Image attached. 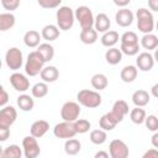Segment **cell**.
<instances>
[{
	"label": "cell",
	"instance_id": "obj_48",
	"mask_svg": "<svg viewBox=\"0 0 158 158\" xmlns=\"http://www.w3.org/2000/svg\"><path fill=\"white\" fill-rule=\"evenodd\" d=\"M151 143H152L153 147L158 148V132H154V135H153L152 138H151Z\"/></svg>",
	"mask_w": 158,
	"mask_h": 158
},
{
	"label": "cell",
	"instance_id": "obj_11",
	"mask_svg": "<svg viewBox=\"0 0 158 158\" xmlns=\"http://www.w3.org/2000/svg\"><path fill=\"white\" fill-rule=\"evenodd\" d=\"M10 84L16 91H20V93H25L30 89V80L27 79V77L17 72L10 75Z\"/></svg>",
	"mask_w": 158,
	"mask_h": 158
},
{
	"label": "cell",
	"instance_id": "obj_27",
	"mask_svg": "<svg viewBox=\"0 0 158 158\" xmlns=\"http://www.w3.org/2000/svg\"><path fill=\"white\" fill-rule=\"evenodd\" d=\"M90 83H91V86H93L95 90H98V91L106 89V86L109 85L107 77H106L105 74H102V73H96V74H94V75L91 77Z\"/></svg>",
	"mask_w": 158,
	"mask_h": 158
},
{
	"label": "cell",
	"instance_id": "obj_8",
	"mask_svg": "<svg viewBox=\"0 0 158 158\" xmlns=\"http://www.w3.org/2000/svg\"><path fill=\"white\" fill-rule=\"evenodd\" d=\"M53 133L57 138H64V139H68V138H73L75 135H77V130H75V126H74V122H70V121H63V122H59L54 126L53 128Z\"/></svg>",
	"mask_w": 158,
	"mask_h": 158
},
{
	"label": "cell",
	"instance_id": "obj_45",
	"mask_svg": "<svg viewBox=\"0 0 158 158\" xmlns=\"http://www.w3.org/2000/svg\"><path fill=\"white\" fill-rule=\"evenodd\" d=\"M143 158H158V148H151L143 153Z\"/></svg>",
	"mask_w": 158,
	"mask_h": 158
},
{
	"label": "cell",
	"instance_id": "obj_47",
	"mask_svg": "<svg viewBox=\"0 0 158 158\" xmlns=\"http://www.w3.org/2000/svg\"><path fill=\"white\" fill-rule=\"evenodd\" d=\"M114 1V4L116 5V6H118V7H126L130 2H131V0H112Z\"/></svg>",
	"mask_w": 158,
	"mask_h": 158
},
{
	"label": "cell",
	"instance_id": "obj_52",
	"mask_svg": "<svg viewBox=\"0 0 158 158\" xmlns=\"http://www.w3.org/2000/svg\"><path fill=\"white\" fill-rule=\"evenodd\" d=\"M156 28H157V31H158V21H157V23H156Z\"/></svg>",
	"mask_w": 158,
	"mask_h": 158
},
{
	"label": "cell",
	"instance_id": "obj_4",
	"mask_svg": "<svg viewBox=\"0 0 158 158\" xmlns=\"http://www.w3.org/2000/svg\"><path fill=\"white\" fill-rule=\"evenodd\" d=\"M101 95L99 91L95 90H89V89H83L77 94V100L81 106L89 107V109H95L100 106L101 104Z\"/></svg>",
	"mask_w": 158,
	"mask_h": 158
},
{
	"label": "cell",
	"instance_id": "obj_24",
	"mask_svg": "<svg viewBox=\"0 0 158 158\" xmlns=\"http://www.w3.org/2000/svg\"><path fill=\"white\" fill-rule=\"evenodd\" d=\"M122 54L123 53L121 52V49H118L116 47H110L105 53V59L109 64L116 65L122 60Z\"/></svg>",
	"mask_w": 158,
	"mask_h": 158
},
{
	"label": "cell",
	"instance_id": "obj_37",
	"mask_svg": "<svg viewBox=\"0 0 158 158\" xmlns=\"http://www.w3.org/2000/svg\"><path fill=\"white\" fill-rule=\"evenodd\" d=\"M120 49L126 56H136L139 51V44L138 43H121Z\"/></svg>",
	"mask_w": 158,
	"mask_h": 158
},
{
	"label": "cell",
	"instance_id": "obj_13",
	"mask_svg": "<svg viewBox=\"0 0 158 158\" xmlns=\"http://www.w3.org/2000/svg\"><path fill=\"white\" fill-rule=\"evenodd\" d=\"M133 12L126 7H121L120 10H117L116 15H115V21L120 27H128L132 25L133 22Z\"/></svg>",
	"mask_w": 158,
	"mask_h": 158
},
{
	"label": "cell",
	"instance_id": "obj_21",
	"mask_svg": "<svg viewBox=\"0 0 158 158\" xmlns=\"http://www.w3.org/2000/svg\"><path fill=\"white\" fill-rule=\"evenodd\" d=\"M41 36L43 40L48 41V42H52L54 40H57L59 37V27L56 26V25H46L42 31H41Z\"/></svg>",
	"mask_w": 158,
	"mask_h": 158
},
{
	"label": "cell",
	"instance_id": "obj_38",
	"mask_svg": "<svg viewBox=\"0 0 158 158\" xmlns=\"http://www.w3.org/2000/svg\"><path fill=\"white\" fill-rule=\"evenodd\" d=\"M74 126H75L77 133H86L90 130L91 123L85 118H78L74 121Z\"/></svg>",
	"mask_w": 158,
	"mask_h": 158
},
{
	"label": "cell",
	"instance_id": "obj_40",
	"mask_svg": "<svg viewBox=\"0 0 158 158\" xmlns=\"http://www.w3.org/2000/svg\"><path fill=\"white\" fill-rule=\"evenodd\" d=\"M120 41L121 43H138V37L135 32L127 31L120 37Z\"/></svg>",
	"mask_w": 158,
	"mask_h": 158
},
{
	"label": "cell",
	"instance_id": "obj_34",
	"mask_svg": "<svg viewBox=\"0 0 158 158\" xmlns=\"http://www.w3.org/2000/svg\"><path fill=\"white\" fill-rule=\"evenodd\" d=\"M31 94L33 98L36 99H42L44 98L47 94H48V85L46 81H40V83H36L32 89H31Z\"/></svg>",
	"mask_w": 158,
	"mask_h": 158
},
{
	"label": "cell",
	"instance_id": "obj_29",
	"mask_svg": "<svg viewBox=\"0 0 158 158\" xmlns=\"http://www.w3.org/2000/svg\"><path fill=\"white\" fill-rule=\"evenodd\" d=\"M141 46L148 52L153 51L158 47V37L153 33H144L143 37L141 38Z\"/></svg>",
	"mask_w": 158,
	"mask_h": 158
},
{
	"label": "cell",
	"instance_id": "obj_49",
	"mask_svg": "<svg viewBox=\"0 0 158 158\" xmlns=\"http://www.w3.org/2000/svg\"><path fill=\"white\" fill-rule=\"evenodd\" d=\"M109 156H110V153L104 152V151H99L95 153V158H109Z\"/></svg>",
	"mask_w": 158,
	"mask_h": 158
},
{
	"label": "cell",
	"instance_id": "obj_44",
	"mask_svg": "<svg viewBox=\"0 0 158 158\" xmlns=\"http://www.w3.org/2000/svg\"><path fill=\"white\" fill-rule=\"evenodd\" d=\"M10 136V127H0V141L5 142Z\"/></svg>",
	"mask_w": 158,
	"mask_h": 158
},
{
	"label": "cell",
	"instance_id": "obj_3",
	"mask_svg": "<svg viewBox=\"0 0 158 158\" xmlns=\"http://www.w3.org/2000/svg\"><path fill=\"white\" fill-rule=\"evenodd\" d=\"M56 20H57V26L59 27V30L68 31L74 25L75 12L69 6H60L56 12Z\"/></svg>",
	"mask_w": 158,
	"mask_h": 158
},
{
	"label": "cell",
	"instance_id": "obj_43",
	"mask_svg": "<svg viewBox=\"0 0 158 158\" xmlns=\"http://www.w3.org/2000/svg\"><path fill=\"white\" fill-rule=\"evenodd\" d=\"M7 101H9V94H7V91L4 89V86H1V88H0V106L4 107V106L7 104Z\"/></svg>",
	"mask_w": 158,
	"mask_h": 158
},
{
	"label": "cell",
	"instance_id": "obj_15",
	"mask_svg": "<svg viewBox=\"0 0 158 158\" xmlns=\"http://www.w3.org/2000/svg\"><path fill=\"white\" fill-rule=\"evenodd\" d=\"M48 130H49V123L46 120H37L31 125L30 133L32 136H35L36 138H40V137L44 136Z\"/></svg>",
	"mask_w": 158,
	"mask_h": 158
},
{
	"label": "cell",
	"instance_id": "obj_25",
	"mask_svg": "<svg viewBox=\"0 0 158 158\" xmlns=\"http://www.w3.org/2000/svg\"><path fill=\"white\" fill-rule=\"evenodd\" d=\"M151 100V96L146 91V90H136L133 94H132V102L136 105V106H139V107H143L146 105H148Z\"/></svg>",
	"mask_w": 158,
	"mask_h": 158
},
{
	"label": "cell",
	"instance_id": "obj_33",
	"mask_svg": "<svg viewBox=\"0 0 158 158\" xmlns=\"http://www.w3.org/2000/svg\"><path fill=\"white\" fill-rule=\"evenodd\" d=\"M37 51L40 52V54L42 56V58L44 59V62H49L54 57V48L49 43H41L37 47Z\"/></svg>",
	"mask_w": 158,
	"mask_h": 158
},
{
	"label": "cell",
	"instance_id": "obj_16",
	"mask_svg": "<svg viewBox=\"0 0 158 158\" xmlns=\"http://www.w3.org/2000/svg\"><path fill=\"white\" fill-rule=\"evenodd\" d=\"M110 26H111V21L109 19V16L104 12H100L95 16V22H94V28L98 31V32H106L110 30Z\"/></svg>",
	"mask_w": 158,
	"mask_h": 158
},
{
	"label": "cell",
	"instance_id": "obj_22",
	"mask_svg": "<svg viewBox=\"0 0 158 158\" xmlns=\"http://www.w3.org/2000/svg\"><path fill=\"white\" fill-rule=\"evenodd\" d=\"M137 74H138L137 67H135V65H126V67H123L121 69L120 78H121V80L123 83H132L137 78Z\"/></svg>",
	"mask_w": 158,
	"mask_h": 158
},
{
	"label": "cell",
	"instance_id": "obj_6",
	"mask_svg": "<svg viewBox=\"0 0 158 158\" xmlns=\"http://www.w3.org/2000/svg\"><path fill=\"white\" fill-rule=\"evenodd\" d=\"M5 63L7 65L9 69L16 72L19 70L22 64H23V57H22V52L17 48V47H11L7 49V52L5 53Z\"/></svg>",
	"mask_w": 158,
	"mask_h": 158
},
{
	"label": "cell",
	"instance_id": "obj_39",
	"mask_svg": "<svg viewBox=\"0 0 158 158\" xmlns=\"http://www.w3.org/2000/svg\"><path fill=\"white\" fill-rule=\"evenodd\" d=\"M144 123H146V127L152 131V132H157L158 131V117L156 115H149L146 117L144 120Z\"/></svg>",
	"mask_w": 158,
	"mask_h": 158
},
{
	"label": "cell",
	"instance_id": "obj_2",
	"mask_svg": "<svg viewBox=\"0 0 158 158\" xmlns=\"http://www.w3.org/2000/svg\"><path fill=\"white\" fill-rule=\"evenodd\" d=\"M44 59L42 58V56L40 54L38 51H32L28 53L26 63H25V72L27 75L30 77H36L38 75L44 65Z\"/></svg>",
	"mask_w": 158,
	"mask_h": 158
},
{
	"label": "cell",
	"instance_id": "obj_14",
	"mask_svg": "<svg viewBox=\"0 0 158 158\" xmlns=\"http://www.w3.org/2000/svg\"><path fill=\"white\" fill-rule=\"evenodd\" d=\"M154 57L149 52H142L136 59V65L142 72H149L154 65Z\"/></svg>",
	"mask_w": 158,
	"mask_h": 158
},
{
	"label": "cell",
	"instance_id": "obj_30",
	"mask_svg": "<svg viewBox=\"0 0 158 158\" xmlns=\"http://www.w3.org/2000/svg\"><path fill=\"white\" fill-rule=\"evenodd\" d=\"M118 40H120L118 33H117L116 31H110V30L106 31V32H104V35H102L101 38H100L101 44L105 46V47H107V48L114 47V46L118 42Z\"/></svg>",
	"mask_w": 158,
	"mask_h": 158
},
{
	"label": "cell",
	"instance_id": "obj_41",
	"mask_svg": "<svg viewBox=\"0 0 158 158\" xmlns=\"http://www.w3.org/2000/svg\"><path fill=\"white\" fill-rule=\"evenodd\" d=\"M37 2L43 9H56L60 5L62 0H37Z\"/></svg>",
	"mask_w": 158,
	"mask_h": 158
},
{
	"label": "cell",
	"instance_id": "obj_28",
	"mask_svg": "<svg viewBox=\"0 0 158 158\" xmlns=\"http://www.w3.org/2000/svg\"><path fill=\"white\" fill-rule=\"evenodd\" d=\"M22 154H23V149H21L20 146L17 144H10L0 152L1 158H21Z\"/></svg>",
	"mask_w": 158,
	"mask_h": 158
},
{
	"label": "cell",
	"instance_id": "obj_20",
	"mask_svg": "<svg viewBox=\"0 0 158 158\" xmlns=\"http://www.w3.org/2000/svg\"><path fill=\"white\" fill-rule=\"evenodd\" d=\"M79 38H80V41L84 44H93L98 40V31L94 27L81 28L80 35H79Z\"/></svg>",
	"mask_w": 158,
	"mask_h": 158
},
{
	"label": "cell",
	"instance_id": "obj_51",
	"mask_svg": "<svg viewBox=\"0 0 158 158\" xmlns=\"http://www.w3.org/2000/svg\"><path fill=\"white\" fill-rule=\"evenodd\" d=\"M153 57H154V60L158 62V47L154 49V53H153Z\"/></svg>",
	"mask_w": 158,
	"mask_h": 158
},
{
	"label": "cell",
	"instance_id": "obj_31",
	"mask_svg": "<svg viewBox=\"0 0 158 158\" xmlns=\"http://www.w3.org/2000/svg\"><path fill=\"white\" fill-rule=\"evenodd\" d=\"M16 104L20 107V110H22V111H31L35 106V101H33L32 96H30L27 94H21L17 98Z\"/></svg>",
	"mask_w": 158,
	"mask_h": 158
},
{
	"label": "cell",
	"instance_id": "obj_42",
	"mask_svg": "<svg viewBox=\"0 0 158 158\" xmlns=\"http://www.w3.org/2000/svg\"><path fill=\"white\" fill-rule=\"evenodd\" d=\"M0 1H1L2 7L10 12L16 10L20 6V0H0Z\"/></svg>",
	"mask_w": 158,
	"mask_h": 158
},
{
	"label": "cell",
	"instance_id": "obj_19",
	"mask_svg": "<svg viewBox=\"0 0 158 158\" xmlns=\"http://www.w3.org/2000/svg\"><path fill=\"white\" fill-rule=\"evenodd\" d=\"M111 112L115 115V117L121 122L123 120V117L128 114V105L125 100H117L114 102Z\"/></svg>",
	"mask_w": 158,
	"mask_h": 158
},
{
	"label": "cell",
	"instance_id": "obj_17",
	"mask_svg": "<svg viewBox=\"0 0 158 158\" xmlns=\"http://www.w3.org/2000/svg\"><path fill=\"white\" fill-rule=\"evenodd\" d=\"M118 122H120V121L115 117V115H114L111 111L107 112V114H105V115H102V116L100 117V120H99L100 128H102V130H105V131H111V130H114Z\"/></svg>",
	"mask_w": 158,
	"mask_h": 158
},
{
	"label": "cell",
	"instance_id": "obj_36",
	"mask_svg": "<svg viewBox=\"0 0 158 158\" xmlns=\"http://www.w3.org/2000/svg\"><path fill=\"white\" fill-rule=\"evenodd\" d=\"M146 117H147L146 111H144L142 107H139V106H136V107L132 109L131 112H130V118H131V121H132L133 123H136V125H142V123L144 122Z\"/></svg>",
	"mask_w": 158,
	"mask_h": 158
},
{
	"label": "cell",
	"instance_id": "obj_10",
	"mask_svg": "<svg viewBox=\"0 0 158 158\" xmlns=\"http://www.w3.org/2000/svg\"><path fill=\"white\" fill-rule=\"evenodd\" d=\"M109 153L111 158H127L130 154L128 146L121 139H112L109 144Z\"/></svg>",
	"mask_w": 158,
	"mask_h": 158
},
{
	"label": "cell",
	"instance_id": "obj_1",
	"mask_svg": "<svg viewBox=\"0 0 158 158\" xmlns=\"http://www.w3.org/2000/svg\"><path fill=\"white\" fill-rule=\"evenodd\" d=\"M136 19H137V28L142 33H152V31L156 27L153 14L144 7H141L136 12Z\"/></svg>",
	"mask_w": 158,
	"mask_h": 158
},
{
	"label": "cell",
	"instance_id": "obj_7",
	"mask_svg": "<svg viewBox=\"0 0 158 158\" xmlns=\"http://www.w3.org/2000/svg\"><path fill=\"white\" fill-rule=\"evenodd\" d=\"M80 115V104L75 101H67L63 104L60 109V117L63 121H70L74 122L79 118Z\"/></svg>",
	"mask_w": 158,
	"mask_h": 158
},
{
	"label": "cell",
	"instance_id": "obj_32",
	"mask_svg": "<svg viewBox=\"0 0 158 158\" xmlns=\"http://www.w3.org/2000/svg\"><path fill=\"white\" fill-rule=\"evenodd\" d=\"M80 149H81V143L78 139H75L74 137L68 138L64 143V151L68 156H75L80 152Z\"/></svg>",
	"mask_w": 158,
	"mask_h": 158
},
{
	"label": "cell",
	"instance_id": "obj_50",
	"mask_svg": "<svg viewBox=\"0 0 158 158\" xmlns=\"http://www.w3.org/2000/svg\"><path fill=\"white\" fill-rule=\"evenodd\" d=\"M151 94H152L154 98H157V99H158V83H157V84H154V85L151 88Z\"/></svg>",
	"mask_w": 158,
	"mask_h": 158
},
{
	"label": "cell",
	"instance_id": "obj_5",
	"mask_svg": "<svg viewBox=\"0 0 158 158\" xmlns=\"http://www.w3.org/2000/svg\"><path fill=\"white\" fill-rule=\"evenodd\" d=\"M75 20L79 22L81 28H89V27H94V22H95V17L93 15V11L90 10V7L83 5V6H78L75 9Z\"/></svg>",
	"mask_w": 158,
	"mask_h": 158
},
{
	"label": "cell",
	"instance_id": "obj_12",
	"mask_svg": "<svg viewBox=\"0 0 158 158\" xmlns=\"http://www.w3.org/2000/svg\"><path fill=\"white\" fill-rule=\"evenodd\" d=\"M17 118V111L14 106H4L0 110V127H10Z\"/></svg>",
	"mask_w": 158,
	"mask_h": 158
},
{
	"label": "cell",
	"instance_id": "obj_18",
	"mask_svg": "<svg viewBox=\"0 0 158 158\" xmlns=\"http://www.w3.org/2000/svg\"><path fill=\"white\" fill-rule=\"evenodd\" d=\"M41 79L46 83H54L59 78V70L54 65H47L43 67L42 72L40 73Z\"/></svg>",
	"mask_w": 158,
	"mask_h": 158
},
{
	"label": "cell",
	"instance_id": "obj_46",
	"mask_svg": "<svg viewBox=\"0 0 158 158\" xmlns=\"http://www.w3.org/2000/svg\"><path fill=\"white\" fill-rule=\"evenodd\" d=\"M148 7L149 10L158 12V0H148Z\"/></svg>",
	"mask_w": 158,
	"mask_h": 158
},
{
	"label": "cell",
	"instance_id": "obj_9",
	"mask_svg": "<svg viewBox=\"0 0 158 158\" xmlns=\"http://www.w3.org/2000/svg\"><path fill=\"white\" fill-rule=\"evenodd\" d=\"M22 149H23V156L26 158H36L41 153V148L37 142V138L32 135L26 136L22 139Z\"/></svg>",
	"mask_w": 158,
	"mask_h": 158
},
{
	"label": "cell",
	"instance_id": "obj_26",
	"mask_svg": "<svg viewBox=\"0 0 158 158\" xmlns=\"http://www.w3.org/2000/svg\"><path fill=\"white\" fill-rule=\"evenodd\" d=\"M16 19L15 15L11 12H2L0 14V31H7L15 26Z\"/></svg>",
	"mask_w": 158,
	"mask_h": 158
},
{
	"label": "cell",
	"instance_id": "obj_23",
	"mask_svg": "<svg viewBox=\"0 0 158 158\" xmlns=\"http://www.w3.org/2000/svg\"><path fill=\"white\" fill-rule=\"evenodd\" d=\"M41 35H40V32H37V31H35V30H30V31H27L26 33H25V36H23V43L27 46V47H30V48H35V47H38L41 43H40V41H41Z\"/></svg>",
	"mask_w": 158,
	"mask_h": 158
},
{
	"label": "cell",
	"instance_id": "obj_35",
	"mask_svg": "<svg viewBox=\"0 0 158 158\" xmlns=\"http://www.w3.org/2000/svg\"><path fill=\"white\" fill-rule=\"evenodd\" d=\"M91 143L96 144V146H100L102 143L106 142L107 139V135H106V131L102 130V128H99V130H93L90 132V136H89Z\"/></svg>",
	"mask_w": 158,
	"mask_h": 158
}]
</instances>
